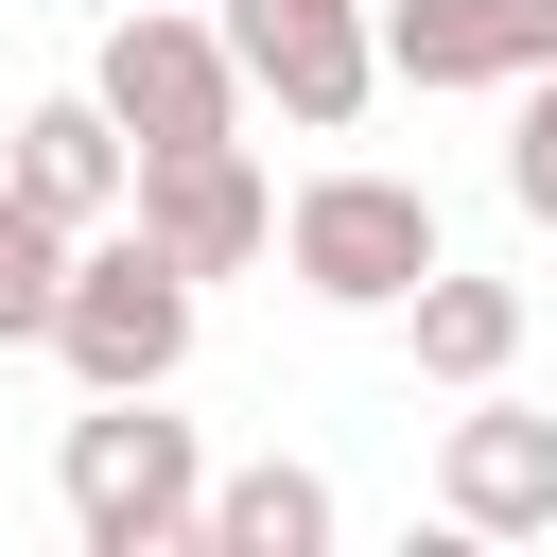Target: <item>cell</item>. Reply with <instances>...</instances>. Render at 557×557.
I'll return each instance as SVG.
<instances>
[{
	"instance_id": "6da1fadb",
	"label": "cell",
	"mask_w": 557,
	"mask_h": 557,
	"mask_svg": "<svg viewBox=\"0 0 557 557\" xmlns=\"http://www.w3.org/2000/svg\"><path fill=\"white\" fill-rule=\"evenodd\" d=\"M52 487H70V540H87V557H174V540H209V453H191V418H157V383L87 400L70 453H52Z\"/></svg>"
},
{
	"instance_id": "7a4b0ae2",
	"label": "cell",
	"mask_w": 557,
	"mask_h": 557,
	"mask_svg": "<svg viewBox=\"0 0 557 557\" xmlns=\"http://www.w3.org/2000/svg\"><path fill=\"white\" fill-rule=\"evenodd\" d=\"M191 313H209V278L122 209V226H87V261H70V313H52V366L87 383V400H122V383H174L191 366Z\"/></svg>"
},
{
	"instance_id": "3957f363",
	"label": "cell",
	"mask_w": 557,
	"mask_h": 557,
	"mask_svg": "<svg viewBox=\"0 0 557 557\" xmlns=\"http://www.w3.org/2000/svg\"><path fill=\"white\" fill-rule=\"evenodd\" d=\"M278 261H296L313 313H400L453 244H435V191H418V174H366V157H348V174H313V191L278 209Z\"/></svg>"
},
{
	"instance_id": "277c9868",
	"label": "cell",
	"mask_w": 557,
	"mask_h": 557,
	"mask_svg": "<svg viewBox=\"0 0 557 557\" xmlns=\"http://www.w3.org/2000/svg\"><path fill=\"white\" fill-rule=\"evenodd\" d=\"M87 87L122 104V139L139 157H174V139H244V52H226V17H174V0H139V17H104V52H87Z\"/></svg>"
},
{
	"instance_id": "5b68a950",
	"label": "cell",
	"mask_w": 557,
	"mask_h": 557,
	"mask_svg": "<svg viewBox=\"0 0 557 557\" xmlns=\"http://www.w3.org/2000/svg\"><path fill=\"white\" fill-rule=\"evenodd\" d=\"M226 52H244V87H261L296 139H348V122H366V87H400L366 0H226Z\"/></svg>"
},
{
	"instance_id": "8992f818",
	"label": "cell",
	"mask_w": 557,
	"mask_h": 557,
	"mask_svg": "<svg viewBox=\"0 0 557 557\" xmlns=\"http://www.w3.org/2000/svg\"><path fill=\"white\" fill-rule=\"evenodd\" d=\"M435 505L470 540H557V418L505 400V383H470V418L435 435Z\"/></svg>"
},
{
	"instance_id": "52a82bcc",
	"label": "cell",
	"mask_w": 557,
	"mask_h": 557,
	"mask_svg": "<svg viewBox=\"0 0 557 557\" xmlns=\"http://www.w3.org/2000/svg\"><path fill=\"white\" fill-rule=\"evenodd\" d=\"M139 226H157L191 278L278 261V191H261V157H244V139H174V157H139Z\"/></svg>"
},
{
	"instance_id": "ba28073f",
	"label": "cell",
	"mask_w": 557,
	"mask_h": 557,
	"mask_svg": "<svg viewBox=\"0 0 557 557\" xmlns=\"http://www.w3.org/2000/svg\"><path fill=\"white\" fill-rule=\"evenodd\" d=\"M383 70L400 87H540L557 0H383Z\"/></svg>"
},
{
	"instance_id": "9c48e42d",
	"label": "cell",
	"mask_w": 557,
	"mask_h": 557,
	"mask_svg": "<svg viewBox=\"0 0 557 557\" xmlns=\"http://www.w3.org/2000/svg\"><path fill=\"white\" fill-rule=\"evenodd\" d=\"M35 209H70V226H122L139 209V139H122V104L104 87H52V104H17V157H0Z\"/></svg>"
},
{
	"instance_id": "30bf717a",
	"label": "cell",
	"mask_w": 557,
	"mask_h": 557,
	"mask_svg": "<svg viewBox=\"0 0 557 557\" xmlns=\"http://www.w3.org/2000/svg\"><path fill=\"white\" fill-rule=\"evenodd\" d=\"M331 470H296V453H261V470H209V557H331Z\"/></svg>"
},
{
	"instance_id": "8fae6325",
	"label": "cell",
	"mask_w": 557,
	"mask_h": 557,
	"mask_svg": "<svg viewBox=\"0 0 557 557\" xmlns=\"http://www.w3.org/2000/svg\"><path fill=\"white\" fill-rule=\"evenodd\" d=\"M400 331H418L435 383H505V366H522V278H453V261H435V278L400 296Z\"/></svg>"
},
{
	"instance_id": "7c38bea8",
	"label": "cell",
	"mask_w": 557,
	"mask_h": 557,
	"mask_svg": "<svg viewBox=\"0 0 557 557\" xmlns=\"http://www.w3.org/2000/svg\"><path fill=\"white\" fill-rule=\"evenodd\" d=\"M70 261H87V226H70V209H35V191L0 174V348H52V313H70Z\"/></svg>"
},
{
	"instance_id": "4fadbf2b",
	"label": "cell",
	"mask_w": 557,
	"mask_h": 557,
	"mask_svg": "<svg viewBox=\"0 0 557 557\" xmlns=\"http://www.w3.org/2000/svg\"><path fill=\"white\" fill-rule=\"evenodd\" d=\"M505 209L522 226H557V70L522 87V122H505Z\"/></svg>"
}]
</instances>
